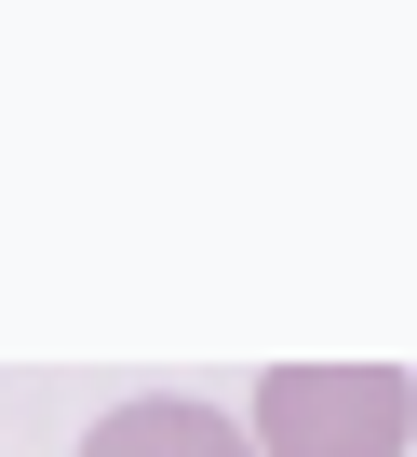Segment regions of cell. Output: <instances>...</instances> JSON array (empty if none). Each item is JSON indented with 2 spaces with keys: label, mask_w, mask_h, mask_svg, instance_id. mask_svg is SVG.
Instances as JSON below:
<instances>
[{
  "label": "cell",
  "mask_w": 417,
  "mask_h": 457,
  "mask_svg": "<svg viewBox=\"0 0 417 457\" xmlns=\"http://www.w3.org/2000/svg\"><path fill=\"white\" fill-rule=\"evenodd\" d=\"M243 444L256 457H404L417 444V390L390 363H270Z\"/></svg>",
  "instance_id": "6da1fadb"
},
{
  "label": "cell",
  "mask_w": 417,
  "mask_h": 457,
  "mask_svg": "<svg viewBox=\"0 0 417 457\" xmlns=\"http://www.w3.org/2000/svg\"><path fill=\"white\" fill-rule=\"evenodd\" d=\"M81 457H256V444H243V417L188 403V390H135L81 430Z\"/></svg>",
  "instance_id": "7a4b0ae2"
}]
</instances>
